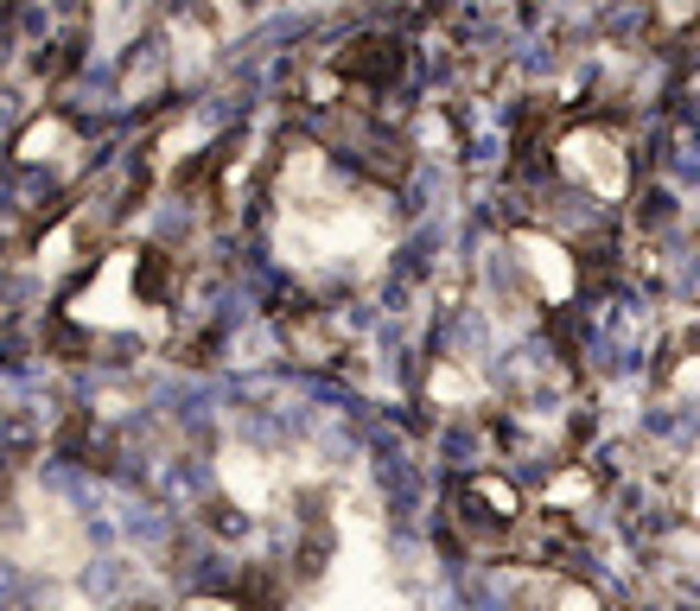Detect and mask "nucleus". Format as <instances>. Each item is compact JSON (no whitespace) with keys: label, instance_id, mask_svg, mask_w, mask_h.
<instances>
[{"label":"nucleus","instance_id":"f257e3e1","mask_svg":"<svg viewBox=\"0 0 700 611\" xmlns=\"http://www.w3.org/2000/svg\"><path fill=\"white\" fill-rule=\"evenodd\" d=\"M402 64V45H389V39H357L344 52V77H389Z\"/></svg>","mask_w":700,"mask_h":611}]
</instances>
